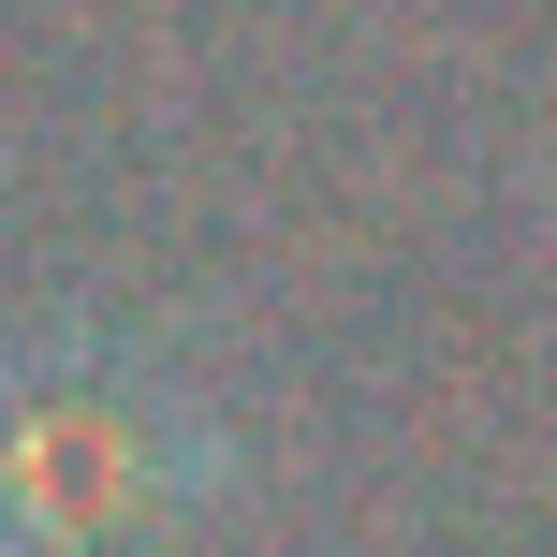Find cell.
<instances>
[{"label":"cell","instance_id":"cell-1","mask_svg":"<svg viewBox=\"0 0 557 557\" xmlns=\"http://www.w3.org/2000/svg\"><path fill=\"white\" fill-rule=\"evenodd\" d=\"M191 484L176 411H147L103 367H45L0 396V557H117Z\"/></svg>","mask_w":557,"mask_h":557}]
</instances>
